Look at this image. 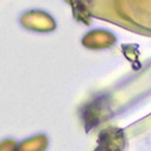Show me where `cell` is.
<instances>
[{
	"label": "cell",
	"mask_w": 151,
	"mask_h": 151,
	"mask_svg": "<svg viewBox=\"0 0 151 151\" xmlns=\"http://www.w3.org/2000/svg\"><path fill=\"white\" fill-rule=\"evenodd\" d=\"M21 23L26 28L36 32H50L56 28L53 18L42 11H29L21 18Z\"/></svg>",
	"instance_id": "6da1fadb"
},
{
	"label": "cell",
	"mask_w": 151,
	"mask_h": 151,
	"mask_svg": "<svg viewBox=\"0 0 151 151\" xmlns=\"http://www.w3.org/2000/svg\"><path fill=\"white\" fill-rule=\"evenodd\" d=\"M123 144L122 132L116 128H108L100 132L96 151H122Z\"/></svg>",
	"instance_id": "7a4b0ae2"
},
{
	"label": "cell",
	"mask_w": 151,
	"mask_h": 151,
	"mask_svg": "<svg viewBox=\"0 0 151 151\" xmlns=\"http://www.w3.org/2000/svg\"><path fill=\"white\" fill-rule=\"evenodd\" d=\"M115 39L110 33L103 30H93L85 35L82 44L88 48H104L114 44Z\"/></svg>",
	"instance_id": "3957f363"
},
{
	"label": "cell",
	"mask_w": 151,
	"mask_h": 151,
	"mask_svg": "<svg viewBox=\"0 0 151 151\" xmlns=\"http://www.w3.org/2000/svg\"><path fill=\"white\" fill-rule=\"evenodd\" d=\"M48 140L46 135H36L28 140H24L17 147V151H45Z\"/></svg>",
	"instance_id": "277c9868"
},
{
	"label": "cell",
	"mask_w": 151,
	"mask_h": 151,
	"mask_svg": "<svg viewBox=\"0 0 151 151\" xmlns=\"http://www.w3.org/2000/svg\"><path fill=\"white\" fill-rule=\"evenodd\" d=\"M17 146V143L15 140H4L1 144H0V151H15Z\"/></svg>",
	"instance_id": "5b68a950"
}]
</instances>
